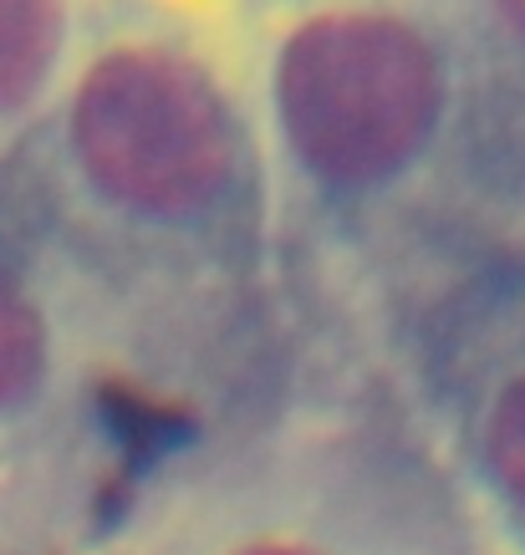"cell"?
Listing matches in <instances>:
<instances>
[{
    "mask_svg": "<svg viewBox=\"0 0 525 555\" xmlns=\"http://www.w3.org/2000/svg\"><path fill=\"white\" fill-rule=\"evenodd\" d=\"M240 555H317V551H306V545H251Z\"/></svg>",
    "mask_w": 525,
    "mask_h": 555,
    "instance_id": "obj_7",
    "label": "cell"
},
{
    "mask_svg": "<svg viewBox=\"0 0 525 555\" xmlns=\"http://www.w3.org/2000/svg\"><path fill=\"white\" fill-rule=\"evenodd\" d=\"M87 173L138 209L215 199L235 158V122L215 82L169 51H118L87 72L72 113Z\"/></svg>",
    "mask_w": 525,
    "mask_h": 555,
    "instance_id": "obj_2",
    "label": "cell"
},
{
    "mask_svg": "<svg viewBox=\"0 0 525 555\" xmlns=\"http://www.w3.org/2000/svg\"><path fill=\"white\" fill-rule=\"evenodd\" d=\"M56 51V0H0V102L31 98Z\"/></svg>",
    "mask_w": 525,
    "mask_h": 555,
    "instance_id": "obj_3",
    "label": "cell"
},
{
    "mask_svg": "<svg viewBox=\"0 0 525 555\" xmlns=\"http://www.w3.org/2000/svg\"><path fill=\"white\" fill-rule=\"evenodd\" d=\"M495 5H500V16H505L510 31L525 36V0H495Z\"/></svg>",
    "mask_w": 525,
    "mask_h": 555,
    "instance_id": "obj_6",
    "label": "cell"
},
{
    "mask_svg": "<svg viewBox=\"0 0 525 555\" xmlns=\"http://www.w3.org/2000/svg\"><path fill=\"white\" fill-rule=\"evenodd\" d=\"M281 113L311 169L362 184L424 143L439 113V62L424 36L393 16H322L281 56Z\"/></svg>",
    "mask_w": 525,
    "mask_h": 555,
    "instance_id": "obj_1",
    "label": "cell"
},
{
    "mask_svg": "<svg viewBox=\"0 0 525 555\" xmlns=\"http://www.w3.org/2000/svg\"><path fill=\"white\" fill-rule=\"evenodd\" d=\"M41 372V321L16 281L0 270V403L21 398Z\"/></svg>",
    "mask_w": 525,
    "mask_h": 555,
    "instance_id": "obj_4",
    "label": "cell"
},
{
    "mask_svg": "<svg viewBox=\"0 0 525 555\" xmlns=\"http://www.w3.org/2000/svg\"><path fill=\"white\" fill-rule=\"evenodd\" d=\"M490 459L505 489L525 505V383L505 387V398L495 403L490 418Z\"/></svg>",
    "mask_w": 525,
    "mask_h": 555,
    "instance_id": "obj_5",
    "label": "cell"
}]
</instances>
